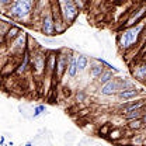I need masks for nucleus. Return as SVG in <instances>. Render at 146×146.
I'll use <instances>...</instances> for the list:
<instances>
[{"mask_svg":"<svg viewBox=\"0 0 146 146\" xmlns=\"http://www.w3.org/2000/svg\"><path fill=\"white\" fill-rule=\"evenodd\" d=\"M30 10H31V0H14L10 13L17 18H24L30 14Z\"/></svg>","mask_w":146,"mask_h":146,"instance_id":"nucleus-1","label":"nucleus"},{"mask_svg":"<svg viewBox=\"0 0 146 146\" xmlns=\"http://www.w3.org/2000/svg\"><path fill=\"white\" fill-rule=\"evenodd\" d=\"M76 60H77V69L79 70H84L86 68H87V58L86 56H83V55H79L77 58H76Z\"/></svg>","mask_w":146,"mask_h":146,"instance_id":"nucleus-9","label":"nucleus"},{"mask_svg":"<svg viewBox=\"0 0 146 146\" xmlns=\"http://www.w3.org/2000/svg\"><path fill=\"white\" fill-rule=\"evenodd\" d=\"M104 72L103 66L101 65H93L91 66V76L93 77H100V74Z\"/></svg>","mask_w":146,"mask_h":146,"instance_id":"nucleus-13","label":"nucleus"},{"mask_svg":"<svg viewBox=\"0 0 146 146\" xmlns=\"http://www.w3.org/2000/svg\"><path fill=\"white\" fill-rule=\"evenodd\" d=\"M55 62H56V56L54 54H49V56L46 58V60H45V66L48 68V70L49 72H52L55 68Z\"/></svg>","mask_w":146,"mask_h":146,"instance_id":"nucleus-10","label":"nucleus"},{"mask_svg":"<svg viewBox=\"0 0 146 146\" xmlns=\"http://www.w3.org/2000/svg\"><path fill=\"white\" fill-rule=\"evenodd\" d=\"M100 83H107V82H110V80H112V74H111V72H103L101 74H100Z\"/></svg>","mask_w":146,"mask_h":146,"instance_id":"nucleus-14","label":"nucleus"},{"mask_svg":"<svg viewBox=\"0 0 146 146\" xmlns=\"http://www.w3.org/2000/svg\"><path fill=\"white\" fill-rule=\"evenodd\" d=\"M42 33L45 35H54L55 34V24L51 16H46L44 18V24H42Z\"/></svg>","mask_w":146,"mask_h":146,"instance_id":"nucleus-5","label":"nucleus"},{"mask_svg":"<svg viewBox=\"0 0 146 146\" xmlns=\"http://www.w3.org/2000/svg\"><path fill=\"white\" fill-rule=\"evenodd\" d=\"M138 94V91L135 90V89H131V90H124L119 93V97L121 98H132V97H135Z\"/></svg>","mask_w":146,"mask_h":146,"instance_id":"nucleus-12","label":"nucleus"},{"mask_svg":"<svg viewBox=\"0 0 146 146\" xmlns=\"http://www.w3.org/2000/svg\"><path fill=\"white\" fill-rule=\"evenodd\" d=\"M18 34H20V28H18V27H11V28L9 30V33H7V38H9V39H13V38H16Z\"/></svg>","mask_w":146,"mask_h":146,"instance_id":"nucleus-15","label":"nucleus"},{"mask_svg":"<svg viewBox=\"0 0 146 146\" xmlns=\"http://www.w3.org/2000/svg\"><path fill=\"white\" fill-rule=\"evenodd\" d=\"M141 31H142V24H139V25H136V27H133V28L125 31V33L121 35V45H122L124 48H129L131 45H133V44L136 42V39H138Z\"/></svg>","mask_w":146,"mask_h":146,"instance_id":"nucleus-2","label":"nucleus"},{"mask_svg":"<svg viewBox=\"0 0 146 146\" xmlns=\"http://www.w3.org/2000/svg\"><path fill=\"white\" fill-rule=\"evenodd\" d=\"M143 106V100H141V101H136V103H132V104H129V106H127L125 108H124V111L125 112H131V111H135V110H138V108H141Z\"/></svg>","mask_w":146,"mask_h":146,"instance_id":"nucleus-11","label":"nucleus"},{"mask_svg":"<svg viewBox=\"0 0 146 146\" xmlns=\"http://www.w3.org/2000/svg\"><path fill=\"white\" fill-rule=\"evenodd\" d=\"M21 44H25V35L18 36L17 42H16V44L11 46L13 52H16V54H21V52H23V49H24V48H21Z\"/></svg>","mask_w":146,"mask_h":146,"instance_id":"nucleus-8","label":"nucleus"},{"mask_svg":"<svg viewBox=\"0 0 146 146\" xmlns=\"http://www.w3.org/2000/svg\"><path fill=\"white\" fill-rule=\"evenodd\" d=\"M100 132H101V133H108V127H107V125L103 127L101 129H100Z\"/></svg>","mask_w":146,"mask_h":146,"instance_id":"nucleus-21","label":"nucleus"},{"mask_svg":"<svg viewBox=\"0 0 146 146\" xmlns=\"http://www.w3.org/2000/svg\"><path fill=\"white\" fill-rule=\"evenodd\" d=\"M77 60L76 58H69V65H68V73L70 77H74L76 73H77Z\"/></svg>","mask_w":146,"mask_h":146,"instance_id":"nucleus-7","label":"nucleus"},{"mask_svg":"<svg viewBox=\"0 0 146 146\" xmlns=\"http://www.w3.org/2000/svg\"><path fill=\"white\" fill-rule=\"evenodd\" d=\"M145 10H146V7H143V9H141V10L138 11V14H136V16H133V17H132V18H131V20H129V23H128V25H131V24H133V21H136L138 18H139V17H141V16H142V14H143V13H145Z\"/></svg>","mask_w":146,"mask_h":146,"instance_id":"nucleus-16","label":"nucleus"},{"mask_svg":"<svg viewBox=\"0 0 146 146\" xmlns=\"http://www.w3.org/2000/svg\"><path fill=\"white\" fill-rule=\"evenodd\" d=\"M42 111H45V107H44V106H39V107H36L35 111H34V117H38L39 114H42Z\"/></svg>","mask_w":146,"mask_h":146,"instance_id":"nucleus-18","label":"nucleus"},{"mask_svg":"<svg viewBox=\"0 0 146 146\" xmlns=\"http://www.w3.org/2000/svg\"><path fill=\"white\" fill-rule=\"evenodd\" d=\"M118 89H119V83H118V82H115V80H110V82H107V83H104V84H103V87H101V93H103V94H106V96H110V94H114Z\"/></svg>","mask_w":146,"mask_h":146,"instance_id":"nucleus-6","label":"nucleus"},{"mask_svg":"<svg viewBox=\"0 0 146 146\" xmlns=\"http://www.w3.org/2000/svg\"><path fill=\"white\" fill-rule=\"evenodd\" d=\"M68 65H69L68 56H66V55H59L58 63H56V73H58V77H60L65 70H68Z\"/></svg>","mask_w":146,"mask_h":146,"instance_id":"nucleus-4","label":"nucleus"},{"mask_svg":"<svg viewBox=\"0 0 146 146\" xmlns=\"http://www.w3.org/2000/svg\"><path fill=\"white\" fill-rule=\"evenodd\" d=\"M25 146H31V143H27V145H25Z\"/></svg>","mask_w":146,"mask_h":146,"instance_id":"nucleus-23","label":"nucleus"},{"mask_svg":"<svg viewBox=\"0 0 146 146\" xmlns=\"http://www.w3.org/2000/svg\"><path fill=\"white\" fill-rule=\"evenodd\" d=\"M63 11V17L66 21H72L77 16V7L74 6L73 0H59Z\"/></svg>","mask_w":146,"mask_h":146,"instance_id":"nucleus-3","label":"nucleus"},{"mask_svg":"<svg viewBox=\"0 0 146 146\" xmlns=\"http://www.w3.org/2000/svg\"><path fill=\"white\" fill-rule=\"evenodd\" d=\"M110 136H111L112 139L119 138V131H111V132H110Z\"/></svg>","mask_w":146,"mask_h":146,"instance_id":"nucleus-20","label":"nucleus"},{"mask_svg":"<svg viewBox=\"0 0 146 146\" xmlns=\"http://www.w3.org/2000/svg\"><path fill=\"white\" fill-rule=\"evenodd\" d=\"M9 1H11V0H0V3H3V4H6V3H9Z\"/></svg>","mask_w":146,"mask_h":146,"instance_id":"nucleus-22","label":"nucleus"},{"mask_svg":"<svg viewBox=\"0 0 146 146\" xmlns=\"http://www.w3.org/2000/svg\"><path fill=\"white\" fill-rule=\"evenodd\" d=\"M129 127H131V128H133V129H139V128L142 127V121H141V119L132 121V122L129 124Z\"/></svg>","mask_w":146,"mask_h":146,"instance_id":"nucleus-17","label":"nucleus"},{"mask_svg":"<svg viewBox=\"0 0 146 146\" xmlns=\"http://www.w3.org/2000/svg\"><path fill=\"white\" fill-rule=\"evenodd\" d=\"M139 77H145L146 76V66H142V68H139V70L136 73Z\"/></svg>","mask_w":146,"mask_h":146,"instance_id":"nucleus-19","label":"nucleus"}]
</instances>
